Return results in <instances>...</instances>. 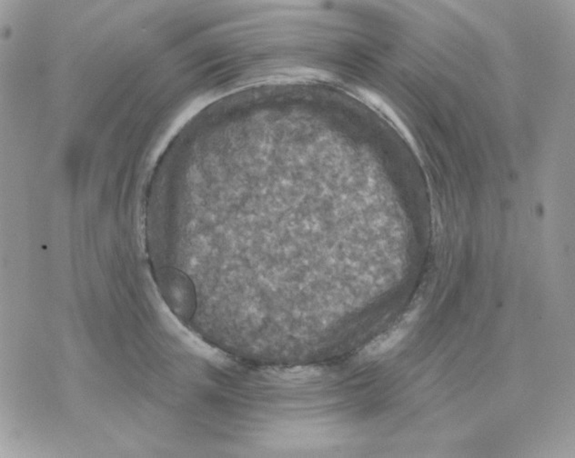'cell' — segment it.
I'll list each match as a JSON object with an SVG mask.
<instances>
[{
	"label": "cell",
	"instance_id": "1",
	"mask_svg": "<svg viewBox=\"0 0 575 458\" xmlns=\"http://www.w3.org/2000/svg\"><path fill=\"white\" fill-rule=\"evenodd\" d=\"M404 336L405 331L404 330H395L390 332V333L383 335V336L376 338L373 342L366 346L364 351H362V355L376 356L385 354L390 350L395 349Z\"/></svg>",
	"mask_w": 575,
	"mask_h": 458
}]
</instances>
